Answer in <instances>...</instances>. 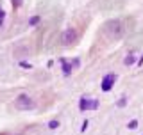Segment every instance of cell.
Returning <instances> with one entry per match:
<instances>
[{
	"label": "cell",
	"mask_w": 143,
	"mask_h": 135,
	"mask_svg": "<svg viewBox=\"0 0 143 135\" xmlns=\"http://www.w3.org/2000/svg\"><path fill=\"white\" fill-rule=\"evenodd\" d=\"M97 103L95 100H82V103H80V108L82 110H88V108H97Z\"/></svg>",
	"instance_id": "6"
},
{
	"label": "cell",
	"mask_w": 143,
	"mask_h": 135,
	"mask_svg": "<svg viewBox=\"0 0 143 135\" xmlns=\"http://www.w3.org/2000/svg\"><path fill=\"white\" fill-rule=\"evenodd\" d=\"M106 34L111 37V39H120L122 37V34H124V27H122V23L118 21V20H111V21H107L106 23Z\"/></svg>",
	"instance_id": "1"
},
{
	"label": "cell",
	"mask_w": 143,
	"mask_h": 135,
	"mask_svg": "<svg viewBox=\"0 0 143 135\" xmlns=\"http://www.w3.org/2000/svg\"><path fill=\"white\" fill-rule=\"evenodd\" d=\"M132 62H134V57H132V55H131V57H127V59H125V64H132Z\"/></svg>",
	"instance_id": "8"
},
{
	"label": "cell",
	"mask_w": 143,
	"mask_h": 135,
	"mask_svg": "<svg viewBox=\"0 0 143 135\" xmlns=\"http://www.w3.org/2000/svg\"><path fill=\"white\" fill-rule=\"evenodd\" d=\"M38 21H39V18H38V16H34V18H32V20H31V25H36Z\"/></svg>",
	"instance_id": "10"
},
{
	"label": "cell",
	"mask_w": 143,
	"mask_h": 135,
	"mask_svg": "<svg viewBox=\"0 0 143 135\" xmlns=\"http://www.w3.org/2000/svg\"><path fill=\"white\" fill-rule=\"evenodd\" d=\"M15 107L18 110H29V108H34V101H32V98H29L27 94H20L15 101Z\"/></svg>",
	"instance_id": "2"
},
{
	"label": "cell",
	"mask_w": 143,
	"mask_h": 135,
	"mask_svg": "<svg viewBox=\"0 0 143 135\" xmlns=\"http://www.w3.org/2000/svg\"><path fill=\"white\" fill-rule=\"evenodd\" d=\"M13 55H15V59H25V57L31 55V48L25 45H18L13 52Z\"/></svg>",
	"instance_id": "4"
},
{
	"label": "cell",
	"mask_w": 143,
	"mask_h": 135,
	"mask_svg": "<svg viewBox=\"0 0 143 135\" xmlns=\"http://www.w3.org/2000/svg\"><path fill=\"white\" fill-rule=\"evenodd\" d=\"M57 126H59V121H57V119H54V121L48 123V128H50V130H56Z\"/></svg>",
	"instance_id": "7"
},
{
	"label": "cell",
	"mask_w": 143,
	"mask_h": 135,
	"mask_svg": "<svg viewBox=\"0 0 143 135\" xmlns=\"http://www.w3.org/2000/svg\"><path fill=\"white\" fill-rule=\"evenodd\" d=\"M114 80H116V75H113V73H111V75H107L106 78H104V82H102V89H104V91H109Z\"/></svg>",
	"instance_id": "5"
},
{
	"label": "cell",
	"mask_w": 143,
	"mask_h": 135,
	"mask_svg": "<svg viewBox=\"0 0 143 135\" xmlns=\"http://www.w3.org/2000/svg\"><path fill=\"white\" fill-rule=\"evenodd\" d=\"M136 126H138V121H131L129 123V128H136Z\"/></svg>",
	"instance_id": "9"
},
{
	"label": "cell",
	"mask_w": 143,
	"mask_h": 135,
	"mask_svg": "<svg viewBox=\"0 0 143 135\" xmlns=\"http://www.w3.org/2000/svg\"><path fill=\"white\" fill-rule=\"evenodd\" d=\"M75 39H77V32L75 29H66L63 32V37H61V41H63V45H73L75 43Z\"/></svg>",
	"instance_id": "3"
}]
</instances>
